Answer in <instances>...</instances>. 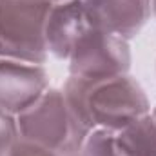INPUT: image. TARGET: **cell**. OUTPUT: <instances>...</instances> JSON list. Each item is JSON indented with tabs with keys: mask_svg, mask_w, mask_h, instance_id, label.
<instances>
[{
	"mask_svg": "<svg viewBox=\"0 0 156 156\" xmlns=\"http://www.w3.org/2000/svg\"><path fill=\"white\" fill-rule=\"evenodd\" d=\"M67 62L71 76L102 78L127 75L133 56L127 40L93 27L76 44Z\"/></svg>",
	"mask_w": 156,
	"mask_h": 156,
	"instance_id": "cell-4",
	"label": "cell"
},
{
	"mask_svg": "<svg viewBox=\"0 0 156 156\" xmlns=\"http://www.w3.org/2000/svg\"><path fill=\"white\" fill-rule=\"evenodd\" d=\"M80 156H156V123L151 113L118 129H94Z\"/></svg>",
	"mask_w": 156,
	"mask_h": 156,
	"instance_id": "cell-5",
	"label": "cell"
},
{
	"mask_svg": "<svg viewBox=\"0 0 156 156\" xmlns=\"http://www.w3.org/2000/svg\"><path fill=\"white\" fill-rule=\"evenodd\" d=\"M51 156H80V154H58V153H53Z\"/></svg>",
	"mask_w": 156,
	"mask_h": 156,
	"instance_id": "cell-11",
	"label": "cell"
},
{
	"mask_svg": "<svg viewBox=\"0 0 156 156\" xmlns=\"http://www.w3.org/2000/svg\"><path fill=\"white\" fill-rule=\"evenodd\" d=\"M20 138L58 154H80L89 131L71 111L62 89L49 87L16 116Z\"/></svg>",
	"mask_w": 156,
	"mask_h": 156,
	"instance_id": "cell-2",
	"label": "cell"
},
{
	"mask_svg": "<svg viewBox=\"0 0 156 156\" xmlns=\"http://www.w3.org/2000/svg\"><path fill=\"white\" fill-rule=\"evenodd\" d=\"M89 29H93V26L85 15L82 0L53 4L44 29L47 53L58 60H69L73 49Z\"/></svg>",
	"mask_w": 156,
	"mask_h": 156,
	"instance_id": "cell-8",
	"label": "cell"
},
{
	"mask_svg": "<svg viewBox=\"0 0 156 156\" xmlns=\"http://www.w3.org/2000/svg\"><path fill=\"white\" fill-rule=\"evenodd\" d=\"M151 116H153V120H154V123H156V107L151 111Z\"/></svg>",
	"mask_w": 156,
	"mask_h": 156,
	"instance_id": "cell-12",
	"label": "cell"
},
{
	"mask_svg": "<svg viewBox=\"0 0 156 156\" xmlns=\"http://www.w3.org/2000/svg\"><path fill=\"white\" fill-rule=\"evenodd\" d=\"M62 91L71 111L89 133L118 129L151 113L144 87L129 73L102 78L69 75Z\"/></svg>",
	"mask_w": 156,
	"mask_h": 156,
	"instance_id": "cell-1",
	"label": "cell"
},
{
	"mask_svg": "<svg viewBox=\"0 0 156 156\" xmlns=\"http://www.w3.org/2000/svg\"><path fill=\"white\" fill-rule=\"evenodd\" d=\"M94 29L133 40L151 18V0H82Z\"/></svg>",
	"mask_w": 156,
	"mask_h": 156,
	"instance_id": "cell-7",
	"label": "cell"
},
{
	"mask_svg": "<svg viewBox=\"0 0 156 156\" xmlns=\"http://www.w3.org/2000/svg\"><path fill=\"white\" fill-rule=\"evenodd\" d=\"M49 0H0V56L44 66Z\"/></svg>",
	"mask_w": 156,
	"mask_h": 156,
	"instance_id": "cell-3",
	"label": "cell"
},
{
	"mask_svg": "<svg viewBox=\"0 0 156 156\" xmlns=\"http://www.w3.org/2000/svg\"><path fill=\"white\" fill-rule=\"evenodd\" d=\"M53 153L51 151H45L35 144H29L22 138H18V142L13 145V149L9 151L7 156H51Z\"/></svg>",
	"mask_w": 156,
	"mask_h": 156,
	"instance_id": "cell-10",
	"label": "cell"
},
{
	"mask_svg": "<svg viewBox=\"0 0 156 156\" xmlns=\"http://www.w3.org/2000/svg\"><path fill=\"white\" fill-rule=\"evenodd\" d=\"M49 89L44 66L0 56V109L18 116Z\"/></svg>",
	"mask_w": 156,
	"mask_h": 156,
	"instance_id": "cell-6",
	"label": "cell"
},
{
	"mask_svg": "<svg viewBox=\"0 0 156 156\" xmlns=\"http://www.w3.org/2000/svg\"><path fill=\"white\" fill-rule=\"evenodd\" d=\"M18 123L16 116L0 109V156H7L13 145L18 142Z\"/></svg>",
	"mask_w": 156,
	"mask_h": 156,
	"instance_id": "cell-9",
	"label": "cell"
}]
</instances>
